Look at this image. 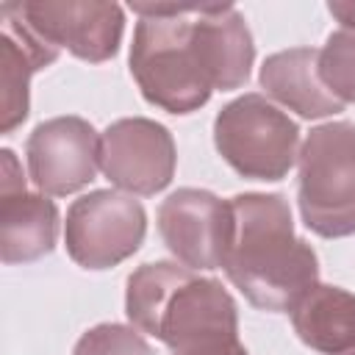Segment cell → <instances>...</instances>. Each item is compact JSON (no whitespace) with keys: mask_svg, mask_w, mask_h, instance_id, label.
I'll return each instance as SVG.
<instances>
[{"mask_svg":"<svg viewBox=\"0 0 355 355\" xmlns=\"http://www.w3.org/2000/svg\"><path fill=\"white\" fill-rule=\"evenodd\" d=\"M233 241L225 258L230 283L263 311H291L319 280L311 244L294 233L291 208L280 194H236Z\"/></svg>","mask_w":355,"mask_h":355,"instance_id":"6da1fadb","label":"cell"},{"mask_svg":"<svg viewBox=\"0 0 355 355\" xmlns=\"http://www.w3.org/2000/svg\"><path fill=\"white\" fill-rule=\"evenodd\" d=\"M125 313L136 330L161 338L172 352L239 333L236 302L222 283L169 261L144 263L128 277Z\"/></svg>","mask_w":355,"mask_h":355,"instance_id":"7a4b0ae2","label":"cell"},{"mask_svg":"<svg viewBox=\"0 0 355 355\" xmlns=\"http://www.w3.org/2000/svg\"><path fill=\"white\" fill-rule=\"evenodd\" d=\"M139 25L130 44V72L147 103L189 114L208 103L214 86L200 58L194 14L200 6L133 3Z\"/></svg>","mask_w":355,"mask_h":355,"instance_id":"3957f363","label":"cell"},{"mask_svg":"<svg viewBox=\"0 0 355 355\" xmlns=\"http://www.w3.org/2000/svg\"><path fill=\"white\" fill-rule=\"evenodd\" d=\"M300 214L324 239L355 233L352 122H327L308 133L300 150Z\"/></svg>","mask_w":355,"mask_h":355,"instance_id":"277c9868","label":"cell"},{"mask_svg":"<svg viewBox=\"0 0 355 355\" xmlns=\"http://www.w3.org/2000/svg\"><path fill=\"white\" fill-rule=\"evenodd\" d=\"M219 155L244 178L280 180L300 158V130L280 108L261 94H241L214 122Z\"/></svg>","mask_w":355,"mask_h":355,"instance_id":"5b68a950","label":"cell"},{"mask_svg":"<svg viewBox=\"0 0 355 355\" xmlns=\"http://www.w3.org/2000/svg\"><path fill=\"white\" fill-rule=\"evenodd\" d=\"M147 216L139 200L125 191L100 189L78 197L67 211L64 241L69 258L83 269H108L139 250Z\"/></svg>","mask_w":355,"mask_h":355,"instance_id":"8992f818","label":"cell"},{"mask_svg":"<svg viewBox=\"0 0 355 355\" xmlns=\"http://www.w3.org/2000/svg\"><path fill=\"white\" fill-rule=\"evenodd\" d=\"M33 33L53 47H67L72 55L100 64L119 47L125 17L114 3L94 0H42V3H6Z\"/></svg>","mask_w":355,"mask_h":355,"instance_id":"52a82bcc","label":"cell"},{"mask_svg":"<svg viewBox=\"0 0 355 355\" xmlns=\"http://www.w3.org/2000/svg\"><path fill=\"white\" fill-rule=\"evenodd\" d=\"M169 252L189 269H219L233 241V205L202 189H178L158 208Z\"/></svg>","mask_w":355,"mask_h":355,"instance_id":"ba28073f","label":"cell"},{"mask_svg":"<svg viewBox=\"0 0 355 355\" xmlns=\"http://www.w3.org/2000/svg\"><path fill=\"white\" fill-rule=\"evenodd\" d=\"M175 141L153 119H116L100 136V169L128 194H155L175 175Z\"/></svg>","mask_w":355,"mask_h":355,"instance_id":"9c48e42d","label":"cell"},{"mask_svg":"<svg viewBox=\"0 0 355 355\" xmlns=\"http://www.w3.org/2000/svg\"><path fill=\"white\" fill-rule=\"evenodd\" d=\"M25 155L33 186L47 197H67L94 180L100 136L80 116H55L33 128Z\"/></svg>","mask_w":355,"mask_h":355,"instance_id":"30bf717a","label":"cell"},{"mask_svg":"<svg viewBox=\"0 0 355 355\" xmlns=\"http://www.w3.org/2000/svg\"><path fill=\"white\" fill-rule=\"evenodd\" d=\"M194 36L202 67L214 89H239L250 78L255 58L252 36L244 17L230 6H200L194 14Z\"/></svg>","mask_w":355,"mask_h":355,"instance_id":"8fae6325","label":"cell"},{"mask_svg":"<svg viewBox=\"0 0 355 355\" xmlns=\"http://www.w3.org/2000/svg\"><path fill=\"white\" fill-rule=\"evenodd\" d=\"M3 36H0V133H11L28 116V83L42 67H50L58 47L33 33L6 6Z\"/></svg>","mask_w":355,"mask_h":355,"instance_id":"7c38bea8","label":"cell"},{"mask_svg":"<svg viewBox=\"0 0 355 355\" xmlns=\"http://www.w3.org/2000/svg\"><path fill=\"white\" fill-rule=\"evenodd\" d=\"M261 86L269 97L305 119L330 116L344 108V103H338L322 83L319 50L311 47H291L269 55L261 67Z\"/></svg>","mask_w":355,"mask_h":355,"instance_id":"4fadbf2b","label":"cell"},{"mask_svg":"<svg viewBox=\"0 0 355 355\" xmlns=\"http://www.w3.org/2000/svg\"><path fill=\"white\" fill-rule=\"evenodd\" d=\"M58 236V208L47 194L28 189L0 194V258L28 263L47 255Z\"/></svg>","mask_w":355,"mask_h":355,"instance_id":"5bb4252c","label":"cell"},{"mask_svg":"<svg viewBox=\"0 0 355 355\" xmlns=\"http://www.w3.org/2000/svg\"><path fill=\"white\" fill-rule=\"evenodd\" d=\"M291 324L322 355H355V294L338 286L316 283L291 308Z\"/></svg>","mask_w":355,"mask_h":355,"instance_id":"9a60e30c","label":"cell"},{"mask_svg":"<svg viewBox=\"0 0 355 355\" xmlns=\"http://www.w3.org/2000/svg\"><path fill=\"white\" fill-rule=\"evenodd\" d=\"M319 75L338 103L355 105V31L341 28L327 36L319 50Z\"/></svg>","mask_w":355,"mask_h":355,"instance_id":"2e32d148","label":"cell"},{"mask_svg":"<svg viewBox=\"0 0 355 355\" xmlns=\"http://www.w3.org/2000/svg\"><path fill=\"white\" fill-rule=\"evenodd\" d=\"M72 355H153V349L136 327L97 324L80 336Z\"/></svg>","mask_w":355,"mask_h":355,"instance_id":"e0dca14e","label":"cell"},{"mask_svg":"<svg viewBox=\"0 0 355 355\" xmlns=\"http://www.w3.org/2000/svg\"><path fill=\"white\" fill-rule=\"evenodd\" d=\"M175 355H247V349L241 347L239 336H219V338H205V341L189 344V347L178 349Z\"/></svg>","mask_w":355,"mask_h":355,"instance_id":"ac0fdd59","label":"cell"},{"mask_svg":"<svg viewBox=\"0 0 355 355\" xmlns=\"http://www.w3.org/2000/svg\"><path fill=\"white\" fill-rule=\"evenodd\" d=\"M327 11H330L347 31H355V0H347V3H327Z\"/></svg>","mask_w":355,"mask_h":355,"instance_id":"d6986e66","label":"cell"}]
</instances>
